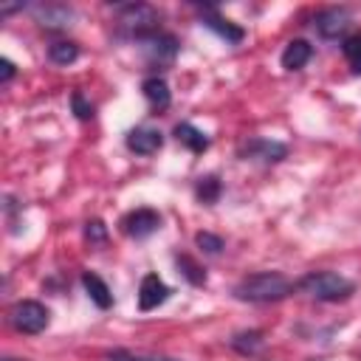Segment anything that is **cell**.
<instances>
[{"instance_id":"21","label":"cell","mask_w":361,"mask_h":361,"mask_svg":"<svg viewBox=\"0 0 361 361\" xmlns=\"http://www.w3.org/2000/svg\"><path fill=\"white\" fill-rule=\"evenodd\" d=\"M71 110H73V116H76L79 121H90V118L96 116L93 102H90V99H85V93H82V90H73V93H71Z\"/></svg>"},{"instance_id":"27","label":"cell","mask_w":361,"mask_h":361,"mask_svg":"<svg viewBox=\"0 0 361 361\" xmlns=\"http://www.w3.org/2000/svg\"><path fill=\"white\" fill-rule=\"evenodd\" d=\"M25 8V3H14V6H0V14L3 17H8V14H14V11H23Z\"/></svg>"},{"instance_id":"18","label":"cell","mask_w":361,"mask_h":361,"mask_svg":"<svg viewBox=\"0 0 361 361\" xmlns=\"http://www.w3.org/2000/svg\"><path fill=\"white\" fill-rule=\"evenodd\" d=\"M175 268L178 274L192 285V288H203L206 285V268L200 262H195L189 254H175Z\"/></svg>"},{"instance_id":"16","label":"cell","mask_w":361,"mask_h":361,"mask_svg":"<svg viewBox=\"0 0 361 361\" xmlns=\"http://www.w3.org/2000/svg\"><path fill=\"white\" fill-rule=\"evenodd\" d=\"M310 56H313V45H310L307 39H290V42L285 45L279 62H282L285 71H302V68L310 62Z\"/></svg>"},{"instance_id":"23","label":"cell","mask_w":361,"mask_h":361,"mask_svg":"<svg viewBox=\"0 0 361 361\" xmlns=\"http://www.w3.org/2000/svg\"><path fill=\"white\" fill-rule=\"evenodd\" d=\"M195 245H197L203 254H220V251L226 248L223 237H217V234H212V231H197V234H195Z\"/></svg>"},{"instance_id":"6","label":"cell","mask_w":361,"mask_h":361,"mask_svg":"<svg viewBox=\"0 0 361 361\" xmlns=\"http://www.w3.org/2000/svg\"><path fill=\"white\" fill-rule=\"evenodd\" d=\"M161 228V214L155 209H133L121 217V231L130 237V240H147L149 234H155Z\"/></svg>"},{"instance_id":"28","label":"cell","mask_w":361,"mask_h":361,"mask_svg":"<svg viewBox=\"0 0 361 361\" xmlns=\"http://www.w3.org/2000/svg\"><path fill=\"white\" fill-rule=\"evenodd\" d=\"M144 361H178V358H144Z\"/></svg>"},{"instance_id":"25","label":"cell","mask_w":361,"mask_h":361,"mask_svg":"<svg viewBox=\"0 0 361 361\" xmlns=\"http://www.w3.org/2000/svg\"><path fill=\"white\" fill-rule=\"evenodd\" d=\"M14 76H17V68H14V62L3 56V59H0V82H3V85H8Z\"/></svg>"},{"instance_id":"22","label":"cell","mask_w":361,"mask_h":361,"mask_svg":"<svg viewBox=\"0 0 361 361\" xmlns=\"http://www.w3.org/2000/svg\"><path fill=\"white\" fill-rule=\"evenodd\" d=\"M341 51H344L347 62L353 65V71H355V73H361V31H358V34H350V37L344 39Z\"/></svg>"},{"instance_id":"15","label":"cell","mask_w":361,"mask_h":361,"mask_svg":"<svg viewBox=\"0 0 361 361\" xmlns=\"http://www.w3.org/2000/svg\"><path fill=\"white\" fill-rule=\"evenodd\" d=\"M82 288H85L87 299H90L99 310H110V307H113V293H110L107 282H104L99 274L85 271V274H82Z\"/></svg>"},{"instance_id":"2","label":"cell","mask_w":361,"mask_h":361,"mask_svg":"<svg viewBox=\"0 0 361 361\" xmlns=\"http://www.w3.org/2000/svg\"><path fill=\"white\" fill-rule=\"evenodd\" d=\"M296 288L316 302H344L355 293V282L336 271H310L296 282Z\"/></svg>"},{"instance_id":"3","label":"cell","mask_w":361,"mask_h":361,"mask_svg":"<svg viewBox=\"0 0 361 361\" xmlns=\"http://www.w3.org/2000/svg\"><path fill=\"white\" fill-rule=\"evenodd\" d=\"M161 23V14L158 8H152L149 3H124L116 8V28H118V37H127V39H141L152 31H161L158 28Z\"/></svg>"},{"instance_id":"9","label":"cell","mask_w":361,"mask_h":361,"mask_svg":"<svg viewBox=\"0 0 361 361\" xmlns=\"http://www.w3.org/2000/svg\"><path fill=\"white\" fill-rule=\"evenodd\" d=\"M169 285L158 276V274H147L144 279H141V285H138V310L141 313H149V310H155V307H161L166 299H169Z\"/></svg>"},{"instance_id":"7","label":"cell","mask_w":361,"mask_h":361,"mask_svg":"<svg viewBox=\"0 0 361 361\" xmlns=\"http://www.w3.org/2000/svg\"><path fill=\"white\" fill-rule=\"evenodd\" d=\"M240 155L248 161H262V164H279L288 158V147L282 141H274V138H248L243 147H240Z\"/></svg>"},{"instance_id":"12","label":"cell","mask_w":361,"mask_h":361,"mask_svg":"<svg viewBox=\"0 0 361 361\" xmlns=\"http://www.w3.org/2000/svg\"><path fill=\"white\" fill-rule=\"evenodd\" d=\"M124 141H127V149L135 155H155L164 147V133L155 127H133Z\"/></svg>"},{"instance_id":"5","label":"cell","mask_w":361,"mask_h":361,"mask_svg":"<svg viewBox=\"0 0 361 361\" xmlns=\"http://www.w3.org/2000/svg\"><path fill=\"white\" fill-rule=\"evenodd\" d=\"M8 322H11V327L17 333L37 336V333H42L51 324V310L42 302H37V299H20V302L11 305Z\"/></svg>"},{"instance_id":"14","label":"cell","mask_w":361,"mask_h":361,"mask_svg":"<svg viewBox=\"0 0 361 361\" xmlns=\"http://www.w3.org/2000/svg\"><path fill=\"white\" fill-rule=\"evenodd\" d=\"M172 135L189 149V152H195V155H203L206 149H209V135L203 133V130H197L195 124H189V121H178L175 127H172Z\"/></svg>"},{"instance_id":"1","label":"cell","mask_w":361,"mask_h":361,"mask_svg":"<svg viewBox=\"0 0 361 361\" xmlns=\"http://www.w3.org/2000/svg\"><path fill=\"white\" fill-rule=\"evenodd\" d=\"M296 290V285L279 274V271H259L248 274L234 285V299L251 302V305H268V302H282Z\"/></svg>"},{"instance_id":"17","label":"cell","mask_w":361,"mask_h":361,"mask_svg":"<svg viewBox=\"0 0 361 361\" xmlns=\"http://www.w3.org/2000/svg\"><path fill=\"white\" fill-rule=\"evenodd\" d=\"M220 195H223V180H220L217 175H200V178H197V183H195V197H197V203L214 206V203L220 200Z\"/></svg>"},{"instance_id":"24","label":"cell","mask_w":361,"mask_h":361,"mask_svg":"<svg viewBox=\"0 0 361 361\" xmlns=\"http://www.w3.org/2000/svg\"><path fill=\"white\" fill-rule=\"evenodd\" d=\"M85 240L90 245H104L107 243V226L102 220H87L85 223Z\"/></svg>"},{"instance_id":"11","label":"cell","mask_w":361,"mask_h":361,"mask_svg":"<svg viewBox=\"0 0 361 361\" xmlns=\"http://www.w3.org/2000/svg\"><path fill=\"white\" fill-rule=\"evenodd\" d=\"M200 23L209 28V31H214L226 45H240L243 39H245V31L237 25V23H231V20H226V17H220L217 11H214V6H206L203 8V17H200Z\"/></svg>"},{"instance_id":"20","label":"cell","mask_w":361,"mask_h":361,"mask_svg":"<svg viewBox=\"0 0 361 361\" xmlns=\"http://www.w3.org/2000/svg\"><path fill=\"white\" fill-rule=\"evenodd\" d=\"M262 347V333L259 330H240L231 336V350H237L240 355H254Z\"/></svg>"},{"instance_id":"10","label":"cell","mask_w":361,"mask_h":361,"mask_svg":"<svg viewBox=\"0 0 361 361\" xmlns=\"http://www.w3.org/2000/svg\"><path fill=\"white\" fill-rule=\"evenodd\" d=\"M31 11H34L37 23L48 31H62L73 20V8L65 3H37V6H31Z\"/></svg>"},{"instance_id":"13","label":"cell","mask_w":361,"mask_h":361,"mask_svg":"<svg viewBox=\"0 0 361 361\" xmlns=\"http://www.w3.org/2000/svg\"><path fill=\"white\" fill-rule=\"evenodd\" d=\"M141 93L147 99V104L155 110V113H164L169 104H172V93H169V85L161 79V76H147L141 82Z\"/></svg>"},{"instance_id":"26","label":"cell","mask_w":361,"mask_h":361,"mask_svg":"<svg viewBox=\"0 0 361 361\" xmlns=\"http://www.w3.org/2000/svg\"><path fill=\"white\" fill-rule=\"evenodd\" d=\"M107 361H144V355H135L130 350H116V353H110Z\"/></svg>"},{"instance_id":"4","label":"cell","mask_w":361,"mask_h":361,"mask_svg":"<svg viewBox=\"0 0 361 361\" xmlns=\"http://www.w3.org/2000/svg\"><path fill=\"white\" fill-rule=\"evenodd\" d=\"M135 45L141 48L144 62H147L149 68H158V71H161V68H169V65L175 62L178 51H180L178 37H175V34H166V31H152V34L141 37Z\"/></svg>"},{"instance_id":"19","label":"cell","mask_w":361,"mask_h":361,"mask_svg":"<svg viewBox=\"0 0 361 361\" xmlns=\"http://www.w3.org/2000/svg\"><path fill=\"white\" fill-rule=\"evenodd\" d=\"M48 59L54 65H71L79 59V45L76 42H68V39H56L48 45Z\"/></svg>"},{"instance_id":"8","label":"cell","mask_w":361,"mask_h":361,"mask_svg":"<svg viewBox=\"0 0 361 361\" xmlns=\"http://www.w3.org/2000/svg\"><path fill=\"white\" fill-rule=\"evenodd\" d=\"M313 28H316V34H319L322 39H338V37H344L347 28H350V14H347V8H336V6L322 8V11L313 17Z\"/></svg>"}]
</instances>
